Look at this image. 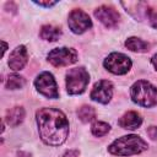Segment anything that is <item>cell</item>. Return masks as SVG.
Masks as SVG:
<instances>
[{"instance_id": "obj_1", "label": "cell", "mask_w": 157, "mask_h": 157, "mask_svg": "<svg viewBox=\"0 0 157 157\" xmlns=\"http://www.w3.org/2000/svg\"><path fill=\"white\" fill-rule=\"evenodd\" d=\"M38 131L42 141L49 146L63 145L69 135L66 115L56 108H40L37 114Z\"/></svg>"}, {"instance_id": "obj_2", "label": "cell", "mask_w": 157, "mask_h": 157, "mask_svg": "<svg viewBox=\"0 0 157 157\" xmlns=\"http://www.w3.org/2000/svg\"><path fill=\"white\" fill-rule=\"evenodd\" d=\"M147 148V142L137 135H125L114 140L108 151L115 156H132L144 152Z\"/></svg>"}, {"instance_id": "obj_3", "label": "cell", "mask_w": 157, "mask_h": 157, "mask_svg": "<svg viewBox=\"0 0 157 157\" xmlns=\"http://www.w3.org/2000/svg\"><path fill=\"white\" fill-rule=\"evenodd\" d=\"M131 99L142 107H153L157 104V87L145 80L136 81L130 90Z\"/></svg>"}, {"instance_id": "obj_4", "label": "cell", "mask_w": 157, "mask_h": 157, "mask_svg": "<svg viewBox=\"0 0 157 157\" xmlns=\"http://www.w3.org/2000/svg\"><path fill=\"white\" fill-rule=\"evenodd\" d=\"M88 82V71L82 66L70 69L66 72V90L69 94H81L87 88Z\"/></svg>"}, {"instance_id": "obj_5", "label": "cell", "mask_w": 157, "mask_h": 157, "mask_svg": "<svg viewBox=\"0 0 157 157\" xmlns=\"http://www.w3.org/2000/svg\"><path fill=\"white\" fill-rule=\"evenodd\" d=\"M47 58H48V61L53 66L63 67V66H67V65L76 63L77 53L72 48L61 47V48H55V49L50 50Z\"/></svg>"}, {"instance_id": "obj_6", "label": "cell", "mask_w": 157, "mask_h": 157, "mask_svg": "<svg viewBox=\"0 0 157 157\" xmlns=\"http://www.w3.org/2000/svg\"><path fill=\"white\" fill-rule=\"evenodd\" d=\"M104 67L115 75H124L131 67V60L123 53H112L109 54L103 63Z\"/></svg>"}, {"instance_id": "obj_7", "label": "cell", "mask_w": 157, "mask_h": 157, "mask_svg": "<svg viewBox=\"0 0 157 157\" xmlns=\"http://www.w3.org/2000/svg\"><path fill=\"white\" fill-rule=\"evenodd\" d=\"M34 86L37 88V91L45 96L47 98H58L59 97V91H58V86L55 82L54 76L48 72V71H43L40 72L36 81H34Z\"/></svg>"}, {"instance_id": "obj_8", "label": "cell", "mask_w": 157, "mask_h": 157, "mask_svg": "<svg viewBox=\"0 0 157 157\" xmlns=\"http://www.w3.org/2000/svg\"><path fill=\"white\" fill-rule=\"evenodd\" d=\"M67 25L74 33L81 34L92 27V21L85 11L80 9H75L69 13Z\"/></svg>"}, {"instance_id": "obj_9", "label": "cell", "mask_w": 157, "mask_h": 157, "mask_svg": "<svg viewBox=\"0 0 157 157\" xmlns=\"http://www.w3.org/2000/svg\"><path fill=\"white\" fill-rule=\"evenodd\" d=\"M94 17L101 23H103L107 28L117 27L120 21V15L118 13V11L114 7L107 6V5H102V6L97 7L94 10Z\"/></svg>"}, {"instance_id": "obj_10", "label": "cell", "mask_w": 157, "mask_h": 157, "mask_svg": "<svg viewBox=\"0 0 157 157\" xmlns=\"http://www.w3.org/2000/svg\"><path fill=\"white\" fill-rule=\"evenodd\" d=\"M91 98L98 103L105 104L110 101L113 96V85L108 80H101L94 83L92 91H91Z\"/></svg>"}, {"instance_id": "obj_11", "label": "cell", "mask_w": 157, "mask_h": 157, "mask_svg": "<svg viewBox=\"0 0 157 157\" xmlns=\"http://www.w3.org/2000/svg\"><path fill=\"white\" fill-rule=\"evenodd\" d=\"M27 60H28V55H27L26 47L18 45L11 52V54L9 56V66L11 70L18 71L25 67V65L27 64Z\"/></svg>"}, {"instance_id": "obj_12", "label": "cell", "mask_w": 157, "mask_h": 157, "mask_svg": "<svg viewBox=\"0 0 157 157\" xmlns=\"http://www.w3.org/2000/svg\"><path fill=\"white\" fill-rule=\"evenodd\" d=\"M121 5L125 7V10L131 16H134L139 21H142V18L145 16L148 17V13L151 11L148 9V5L146 2H141V1H137V2H121Z\"/></svg>"}, {"instance_id": "obj_13", "label": "cell", "mask_w": 157, "mask_h": 157, "mask_svg": "<svg viewBox=\"0 0 157 157\" xmlns=\"http://www.w3.org/2000/svg\"><path fill=\"white\" fill-rule=\"evenodd\" d=\"M118 124L123 129L134 130L142 124V118L137 112H128L118 120Z\"/></svg>"}, {"instance_id": "obj_14", "label": "cell", "mask_w": 157, "mask_h": 157, "mask_svg": "<svg viewBox=\"0 0 157 157\" xmlns=\"http://www.w3.org/2000/svg\"><path fill=\"white\" fill-rule=\"evenodd\" d=\"M5 119L10 126H12V128L18 126L25 119V109L22 107H13L7 110Z\"/></svg>"}, {"instance_id": "obj_15", "label": "cell", "mask_w": 157, "mask_h": 157, "mask_svg": "<svg viewBox=\"0 0 157 157\" xmlns=\"http://www.w3.org/2000/svg\"><path fill=\"white\" fill-rule=\"evenodd\" d=\"M39 36L44 40L55 42V40H58L60 38L61 29L59 27L53 26V25H44V26H42V28L39 31Z\"/></svg>"}, {"instance_id": "obj_16", "label": "cell", "mask_w": 157, "mask_h": 157, "mask_svg": "<svg viewBox=\"0 0 157 157\" xmlns=\"http://www.w3.org/2000/svg\"><path fill=\"white\" fill-rule=\"evenodd\" d=\"M125 47L131 50V52H137V53H145L150 49V44L140 38L136 37H130L125 42Z\"/></svg>"}, {"instance_id": "obj_17", "label": "cell", "mask_w": 157, "mask_h": 157, "mask_svg": "<svg viewBox=\"0 0 157 157\" xmlns=\"http://www.w3.org/2000/svg\"><path fill=\"white\" fill-rule=\"evenodd\" d=\"M77 117L83 123H90L96 118V110L91 105H82L77 110Z\"/></svg>"}, {"instance_id": "obj_18", "label": "cell", "mask_w": 157, "mask_h": 157, "mask_svg": "<svg viewBox=\"0 0 157 157\" xmlns=\"http://www.w3.org/2000/svg\"><path fill=\"white\" fill-rule=\"evenodd\" d=\"M25 85H26L25 77H22L20 75H16V74L9 75L7 80L5 82V86L9 90H18V88H22Z\"/></svg>"}, {"instance_id": "obj_19", "label": "cell", "mask_w": 157, "mask_h": 157, "mask_svg": "<svg viewBox=\"0 0 157 157\" xmlns=\"http://www.w3.org/2000/svg\"><path fill=\"white\" fill-rule=\"evenodd\" d=\"M109 130H110L109 124H107V123H104V121H96V123L92 125V128H91L92 134H93L94 136H98V137L104 136Z\"/></svg>"}, {"instance_id": "obj_20", "label": "cell", "mask_w": 157, "mask_h": 157, "mask_svg": "<svg viewBox=\"0 0 157 157\" xmlns=\"http://www.w3.org/2000/svg\"><path fill=\"white\" fill-rule=\"evenodd\" d=\"M148 21H150V25L153 27V28H157V11H150L148 13Z\"/></svg>"}, {"instance_id": "obj_21", "label": "cell", "mask_w": 157, "mask_h": 157, "mask_svg": "<svg viewBox=\"0 0 157 157\" xmlns=\"http://www.w3.org/2000/svg\"><path fill=\"white\" fill-rule=\"evenodd\" d=\"M147 135L151 137V140L157 141V126H150L147 129Z\"/></svg>"}, {"instance_id": "obj_22", "label": "cell", "mask_w": 157, "mask_h": 157, "mask_svg": "<svg viewBox=\"0 0 157 157\" xmlns=\"http://www.w3.org/2000/svg\"><path fill=\"white\" fill-rule=\"evenodd\" d=\"M36 4L37 5H39V6H44V7H50V6H54L55 4H56V1H36Z\"/></svg>"}, {"instance_id": "obj_23", "label": "cell", "mask_w": 157, "mask_h": 157, "mask_svg": "<svg viewBox=\"0 0 157 157\" xmlns=\"http://www.w3.org/2000/svg\"><path fill=\"white\" fill-rule=\"evenodd\" d=\"M78 156V151H66L65 152V155H64V157H77Z\"/></svg>"}, {"instance_id": "obj_24", "label": "cell", "mask_w": 157, "mask_h": 157, "mask_svg": "<svg viewBox=\"0 0 157 157\" xmlns=\"http://www.w3.org/2000/svg\"><path fill=\"white\" fill-rule=\"evenodd\" d=\"M151 63H152V65L155 66V69L157 70V54L152 56V59H151Z\"/></svg>"}, {"instance_id": "obj_25", "label": "cell", "mask_w": 157, "mask_h": 157, "mask_svg": "<svg viewBox=\"0 0 157 157\" xmlns=\"http://www.w3.org/2000/svg\"><path fill=\"white\" fill-rule=\"evenodd\" d=\"M2 48H4V49H2V54H4V53H5V50L7 49V44H6L5 42H2Z\"/></svg>"}]
</instances>
